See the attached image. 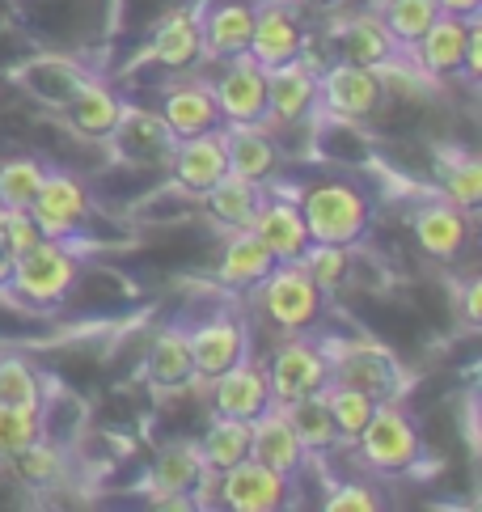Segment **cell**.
<instances>
[{
  "instance_id": "cell-1",
  "label": "cell",
  "mask_w": 482,
  "mask_h": 512,
  "mask_svg": "<svg viewBox=\"0 0 482 512\" xmlns=\"http://www.w3.org/2000/svg\"><path fill=\"white\" fill-rule=\"evenodd\" d=\"M296 208H301L309 242H322V246L356 250L368 237V229H373V195L360 182H347V178L309 182L296 195Z\"/></svg>"
},
{
  "instance_id": "cell-2",
  "label": "cell",
  "mask_w": 482,
  "mask_h": 512,
  "mask_svg": "<svg viewBox=\"0 0 482 512\" xmlns=\"http://www.w3.org/2000/svg\"><path fill=\"white\" fill-rule=\"evenodd\" d=\"M258 305L280 335H309L326 314V292L305 276L301 263H275L254 284Z\"/></svg>"
},
{
  "instance_id": "cell-3",
  "label": "cell",
  "mask_w": 482,
  "mask_h": 512,
  "mask_svg": "<svg viewBox=\"0 0 482 512\" xmlns=\"http://www.w3.org/2000/svg\"><path fill=\"white\" fill-rule=\"evenodd\" d=\"M77 276H81L77 250L60 242V237H39L22 259H13L9 288L34 309H55L60 301H68Z\"/></svg>"
},
{
  "instance_id": "cell-4",
  "label": "cell",
  "mask_w": 482,
  "mask_h": 512,
  "mask_svg": "<svg viewBox=\"0 0 482 512\" xmlns=\"http://www.w3.org/2000/svg\"><path fill=\"white\" fill-rule=\"evenodd\" d=\"M351 449H360L364 466L373 474H406L419 466L423 441H419L415 419L398 407V398H385L373 407V415H368V424Z\"/></svg>"
},
{
  "instance_id": "cell-5",
  "label": "cell",
  "mask_w": 482,
  "mask_h": 512,
  "mask_svg": "<svg viewBox=\"0 0 482 512\" xmlns=\"http://www.w3.org/2000/svg\"><path fill=\"white\" fill-rule=\"evenodd\" d=\"M322 352L330 364V381L356 386L364 394H373L377 402L398 398L402 381H406L398 356L373 339H322Z\"/></svg>"
},
{
  "instance_id": "cell-6",
  "label": "cell",
  "mask_w": 482,
  "mask_h": 512,
  "mask_svg": "<svg viewBox=\"0 0 482 512\" xmlns=\"http://www.w3.org/2000/svg\"><path fill=\"white\" fill-rule=\"evenodd\" d=\"M263 369H267L271 402H280V407H288V402H296L301 394L322 390L330 381V364H326L322 343L309 335H284V343L271 347Z\"/></svg>"
},
{
  "instance_id": "cell-7",
  "label": "cell",
  "mask_w": 482,
  "mask_h": 512,
  "mask_svg": "<svg viewBox=\"0 0 482 512\" xmlns=\"http://www.w3.org/2000/svg\"><path fill=\"white\" fill-rule=\"evenodd\" d=\"M220 72L212 85L220 123H267V68L250 51L216 60Z\"/></svg>"
},
{
  "instance_id": "cell-8",
  "label": "cell",
  "mask_w": 482,
  "mask_h": 512,
  "mask_svg": "<svg viewBox=\"0 0 482 512\" xmlns=\"http://www.w3.org/2000/svg\"><path fill=\"white\" fill-rule=\"evenodd\" d=\"M385 89L377 81L373 68H360V64H343V60H330L318 72V106L326 115H335L343 123H360V119H373L381 106H385Z\"/></svg>"
},
{
  "instance_id": "cell-9",
  "label": "cell",
  "mask_w": 482,
  "mask_h": 512,
  "mask_svg": "<svg viewBox=\"0 0 482 512\" xmlns=\"http://www.w3.org/2000/svg\"><path fill=\"white\" fill-rule=\"evenodd\" d=\"M89 208H94V195H89V182L77 178L72 170H47L39 195L30 199V216L39 225L43 237H77V229L89 221Z\"/></svg>"
},
{
  "instance_id": "cell-10",
  "label": "cell",
  "mask_w": 482,
  "mask_h": 512,
  "mask_svg": "<svg viewBox=\"0 0 482 512\" xmlns=\"http://www.w3.org/2000/svg\"><path fill=\"white\" fill-rule=\"evenodd\" d=\"M292 500V479L254 457L216 474V504L229 512H280Z\"/></svg>"
},
{
  "instance_id": "cell-11",
  "label": "cell",
  "mask_w": 482,
  "mask_h": 512,
  "mask_svg": "<svg viewBox=\"0 0 482 512\" xmlns=\"http://www.w3.org/2000/svg\"><path fill=\"white\" fill-rule=\"evenodd\" d=\"M187 343H191V360H195V377L212 381L216 373H225L229 364H237L241 356H250V331L237 314H216L199 318L195 326H187Z\"/></svg>"
},
{
  "instance_id": "cell-12",
  "label": "cell",
  "mask_w": 482,
  "mask_h": 512,
  "mask_svg": "<svg viewBox=\"0 0 482 512\" xmlns=\"http://www.w3.org/2000/svg\"><path fill=\"white\" fill-rule=\"evenodd\" d=\"M309 47V34H305V22L288 0H254V30H250V56L263 64V68H275V64H288L296 60L301 51Z\"/></svg>"
},
{
  "instance_id": "cell-13",
  "label": "cell",
  "mask_w": 482,
  "mask_h": 512,
  "mask_svg": "<svg viewBox=\"0 0 482 512\" xmlns=\"http://www.w3.org/2000/svg\"><path fill=\"white\" fill-rule=\"evenodd\" d=\"M326 39H330V56L343 64H360V68H377L398 51V43L389 39V30L381 22V13H373V9L330 17Z\"/></svg>"
},
{
  "instance_id": "cell-14",
  "label": "cell",
  "mask_w": 482,
  "mask_h": 512,
  "mask_svg": "<svg viewBox=\"0 0 482 512\" xmlns=\"http://www.w3.org/2000/svg\"><path fill=\"white\" fill-rule=\"evenodd\" d=\"M246 229L267 246V254L275 263H296L305 254V246H309L301 208H296L292 195H280V191H263V204L254 208Z\"/></svg>"
},
{
  "instance_id": "cell-15",
  "label": "cell",
  "mask_w": 482,
  "mask_h": 512,
  "mask_svg": "<svg viewBox=\"0 0 482 512\" xmlns=\"http://www.w3.org/2000/svg\"><path fill=\"white\" fill-rule=\"evenodd\" d=\"M318 111V72L301 56L267 68V127L305 123Z\"/></svg>"
},
{
  "instance_id": "cell-16",
  "label": "cell",
  "mask_w": 482,
  "mask_h": 512,
  "mask_svg": "<svg viewBox=\"0 0 482 512\" xmlns=\"http://www.w3.org/2000/svg\"><path fill=\"white\" fill-rule=\"evenodd\" d=\"M250 457L288 474V479H296V474L309 466V449L301 445V436H296L292 419L280 402H271V407H263L250 419Z\"/></svg>"
},
{
  "instance_id": "cell-17",
  "label": "cell",
  "mask_w": 482,
  "mask_h": 512,
  "mask_svg": "<svg viewBox=\"0 0 482 512\" xmlns=\"http://www.w3.org/2000/svg\"><path fill=\"white\" fill-rule=\"evenodd\" d=\"M144 64H157L165 72H191L203 60V30H199V5L170 9L157 22L153 39L144 47Z\"/></svg>"
},
{
  "instance_id": "cell-18",
  "label": "cell",
  "mask_w": 482,
  "mask_h": 512,
  "mask_svg": "<svg viewBox=\"0 0 482 512\" xmlns=\"http://www.w3.org/2000/svg\"><path fill=\"white\" fill-rule=\"evenodd\" d=\"M411 229H415V242L419 250L436 263H453L461 250L470 242V212H461L449 199H428L411 212Z\"/></svg>"
},
{
  "instance_id": "cell-19",
  "label": "cell",
  "mask_w": 482,
  "mask_h": 512,
  "mask_svg": "<svg viewBox=\"0 0 482 512\" xmlns=\"http://www.w3.org/2000/svg\"><path fill=\"white\" fill-rule=\"evenodd\" d=\"M208 386H212V411L216 415L254 419L263 407H271L267 369H263V360H254V356H241L225 373H216Z\"/></svg>"
},
{
  "instance_id": "cell-20",
  "label": "cell",
  "mask_w": 482,
  "mask_h": 512,
  "mask_svg": "<svg viewBox=\"0 0 482 512\" xmlns=\"http://www.w3.org/2000/svg\"><path fill=\"white\" fill-rule=\"evenodd\" d=\"M478 17H453V13H440L436 22L428 26V34L411 47L415 64L428 72L432 81H449L461 77L466 68V47H470V26Z\"/></svg>"
},
{
  "instance_id": "cell-21",
  "label": "cell",
  "mask_w": 482,
  "mask_h": 512,
  "mask_svg": "<svg viewBox=\"0 0 482 512\" xmlns=\"http://www.w3.org/2000/svg\"><path fill=\"white\" fill-rule=\"evenodd\" d=\"M220 132H225L229 174L271 187L280 174V144L271 140L267 123H220Z\"/></svg>"
},
{
  "instance_id": "cell-22",
  "label": "cell",
  "mask_w": 482,
  "mask_h": 512,
  "mask_svg": "<svg viewBox=\"0 0 482 512\" xmlns=\"http://www.w3.org/2000/svg\"><path fill=\"white\" fill-rule=\"evenodd\" d=\"M170 170L182 191L203 195L216 178L229 174V157H225V132L212 127V132H199L187 140H174L170 149Z\"/></svg>"
},
{
  "instance_id": "cell-23",
  "label": "cell",
  "mask_w": 482,
  "mask_h": 512,
  "mask_svg": "<svg viewBox=\"0 0 482 512\" xmlns=\"http://www.w3.org/2000/svg\"><path fill=\"white\" fill-rule=\"evenodd\" d=\"M203 30V60H225L250 47L254 30V0H208L199 5Z\"/></svg>"
},
{
  "instance_id": "cell-24",
  "label": "cell",
  "mask_w": 482,
  "mask_h": 512,
  "mask_svg": "<svg viewBox=\"0 0 482 512\" xmlns=\"http://www.w3.org/2000/svg\"><path fill=\"white\" fill-rule=\"evenodd\" d=\"M123 106L127 102L115 85H106L102 77H85V85L68 98L64 119L81 140H110L123 119Z\"/></svg>"
},
{
  "instance_id": "cell-25",
  "label": "cell",
  "mask_w": 482,
  "mask_h": 512,
  "mask_svg": "<svg viewBox=\"0 0 482 512\" xmlns=\"http://www.w3.org/2000/svg\"><path fill=\"white\" fill-rule=\"evenodd\" d=\"M157 115H161L165 127H170L174 140H187V136H199V132H212V127H220V111H216V98H212L208 81L165 85Z\"/></svg>"
},
{
  "instance_id": "cell-26",
  "label": "cell",
  "mask_w": 482,
  "mask_h": 512,
  "mask_svg": "<svg viewBox=\"0 0 482 512\" xmlns=\"http://www.w3.org/2000/svg\"><path fill=\"white\" fill-rule=\"evenodd\" d=\"M144 381L157 394L165 390H182L191 386L195 377V360H191V343H187V326H165V331L153 339L144 356Z\"/></svg>"
},
{
  "instance_id": "cell-27",
  "label": "cell",
  "mask_w": 482,
  "mask_h": 512,
  "mask_svg": "<svg viewBox=\"0 0 482 512\" xmlns=\"http://www.w3.org/2000/svg\"><path fill=\"white\" fill-rule=\"evenodd\" d=\"M85 77L89 72L77 60H68V56H39V60H30L26 68H17V81H22L26 94L55 106V111H64L68 98L85 85Z\"/></svg>"
},
{
  "instance_id": "cell-28",
  "label": "cell",
  "mask_w": 482,
  "mask_h": 512,
  "mask_svg": "<svg viewBox=\"0 0 482 512\" xmlns=\"http://www.w3.org/2000/svg\"><path fill=\"white\" fill-rule=\"evenodd\" d=\"M275 267V259L267 254V246L258 242V237L250 229H233L225 250H220V263H216V280L225 288H241L250 292L258 280L267 276V271Z\"/></svg>"
},
{
  "instance_id": "cell-29",
  "label": "cell",
  "mask_w": 482,
  "mask_h": 512,
  "mask_svg": "<svg viewBox=\"0 0 482 512\" xmlns=\"http://www.w3.org/2000/svg\"><path fill=\"white\" fill-rule=\"evenodd\" d=\"M263 191L267 187H258V182L250 178H237V174H225V178H216L208 191H203V208H208V216L220 225V229H246L250 225V216L254 208L263 204Z\"/></svg>"
},
{
  "instance_id": "cell-30",
  "label": "cell",
  "mask_w": 482,
  "mask_h": 512,
  "mask_svg": "<svg viewBox=\"0 0 482 512\" xmlns=\"http://www.w3.org/2000/svg\"><path fill=\"white\" fill-rule=\"evenodd\" d=\"M203 470L208 466H203V453L195 441H170L157 449L148 483H153L157 496H191V487L199 483Z\"/></svg>"
},
{
  "instance_id": "cell-31",
  "label": "cell",
  "mask_w": 482,
  "mask_h": 512,
  "mask_svg": "<svg viewBox=\"0 0 482 512\" xmlns=\"http://www.w3.org/2000/svg\"><path fill=\"white\" fill-rule=\"evenodd\" d=\"M110 144H119L123 157L144 161V157H170L174 136L157 111H132V106H123V119L115 127V136H110Z\"/></svg>"
},
{
  "instance_id": "cell-32",
  "label": "cell",
  "mask_w": 482,
  "mask_h": 512,
  "mask_svg": "<svg viewBox=\"0 0 482 512\" xmlns=\"http://www.w3.org/2000/svg\"><path fill=\"white\" fill-rule=\"evenodd\" d=\"M199 453H203V466L208 470H229L237 466L241 457H250V419H233V415H216L208 419V428L199 436Z\"/></svg>"
},
{
  "instance_id": "cell-33",
  "label": "cell",
  "mask_w": 482,
  "mask_h": 512,
  "mask_svg": "<svg viewBox=\"0 0 482 512\" xmlns=\"http://www.w3.org/2000/svg\"><path fill=\"white\" fill-rule=\"evenodd\" d=\"M436 178H440V195L457 204L461 212H478L482 208V166L474 153H449L440 149L436 153Z\"/></svg>"
},
{
  "instance_id": "cell-34",
  "label": "cell",
  "mask_w": 482,
  "mask_h": 512,
  "mask_svg": "<svg viewBox=\"0 0 482 512\" xmlns=\"http://www.w3.org/2000/svg\"><path fill=\"white\" fill-rule=\"evenodd\" d=\"M322 398H326V411H330V424H335L339 445L351 449V445H356V436L364 432L368 415H373L377 398L364 394V390H356V386H339V381H326Z\"/></svg>"
},
{
  "instance_id": "cell-35",
  "label": "cell",
  "mask_w": 482,
  "mask_h": 512,
  "mask_svg": "<svg viewBox=\"0 0 482 512\" xmlns=\"http://www.w3.org/2000/svg\"><path fill=\"white\" fill-rule=\"evenodd\" d=\"M13 474L22 479L26 487H34V491H43V487H55L68 474V453L55 445V441H47V436H39V441H30L26 449H17L13 457Z\"/></svg>"
},
{
  "instance_id": "cell-36",
  "label": "cell",
  "mask_w": 482,
  "mask_h": 512,
  "mask_svg": "<svg viewBox=\"0 0 482 512\" xmlns=\"http://www.w3.org/2000/svg\"><path fill=\"white\" fill-rule=\"evenodd\" d=\"M288 419H292V428L296 436H301V445L313 453H326V449H339V436H335V424H330V411H326V398L322 390H313V394H301L296 402H288Z\"/></svg>"
},
{
  "instance_id": "cell-37",
  "label": "cell",
  "mask_w": 482,
  "mask_h": 512,
  "mask_svg": "<svg viewBox=\"0 0 482 512\" xmlns=\"http://www.w3.org/2000/svg\"><path fill=\"white\" fill-rule=\"evenodd\" d=\"M377 13H381V22L389 30V39H394L402 51H411L423 34H428V26L440 17V5L436 0H385Z\"/></svg>"
},
{
  "instance_id": "cell-38",
  "label": "cell",
  "mask_w": 482,
  "mask_h": 512,
  "mask_svg": "<svg viewBox=\"0 0 482 512\" xmlns=\"http://www.w3.org/2000/svg\"><path fill=\"white\" fill-rule=\"evenodd\" d=\"M43 377L39 369L17 356V352H5L0 356V402L5 407H30V411H43Z\"/></svg>"
},
{
  "instance_id": "cell-39",
  "label": "cell",
  "mask_w": 482,
  "mask_h": 512,
  "mask_svg": "<svg viewBox=\"0 0 482 512\" xmlns=\"http://www.w3.org/2000/svg\"><path fill=\"white\" fill-rule=\"evenodd\" d=\"M47 166L39 157H5L0 161V204L5 208H30V199L39 195Z\"/></svg>"
},
{
  "instance_id": "cell-40",
  "label": "cell",
  "mask_w": 482,
  "mask_h": 512,
  "mask_svg": "<svg viewBox=\"0 0 482 512\" xmlns=\"http://www.w3.org/2000/svg\"><path fill=\"white\" fill-rule=\"evenodd\" d=\"M351 250H343V246H322V242H309L305 246V254L296 263L305 267V276L318 284L326 297L330 292H339L343 288V280H347V267H351V259H347Z\"/></svg>"
},
{
  "instance_id": "cell-41",
  "label": "cell",
  "mask_w": 482,
  "mask_h": 512,
  "mask_svg": "<svg viewBox=\"0 0 482 512\" xmlns=\"http://www.w3.org/2000/svg\"><path fill=\"white\" fill-rule=\"evenodd\" d=\"M43 436V411H30V407H5L0 402V457H9L17 449H26L30 441Z\"/></svg>"
},
{
  "instance_id": "cell-42",
  "label": "cell",
  "mask_w": 482,
  "mask_h": 512,
  "mask_svg": "<svg viewBox=\"0 0 482 512\" xmlns=\"http://www.w3.org/2000/svg\"><path fill=\"white\" fill-rule=\"evenodd\" d=\"M39 225H34V216L26 208H5L0 204V250L9 254V259H22V254L39 242Z\"/></svg>"
},
{
  "instance_id": "cell-43",
  "label": "cell",
  "mask_w": 482,
  "mask_h": 512,
  "mask_svg": "<svg viewBox=\"0 0 482 512\" xmlns=\"http://www.w3.org/2000/svg\"><path fill=\"white\" fill-rule=\"evenodd\" d=\"M322 508L326 512H377L381 496H377V487H368V483H335L326 491Z\"/></svg>"
},
{
  "instance_id": "cell-44",
  "label": "cell",
  "mask_w": 482,
  "mask_h": 512,
  "mask_svg": "<svg viewBox=\"0 0 482 512\" xmlns=\"http://www.w3.org/2000/svg\"><path fill=\"white\" fill-rule=\"evenodd\" d=\"M461 72H466V77H470V81H478V77H482V26H478V22L470 26V47H466V68H461Z\"/></svg>"
},
{
  "instance_id": "cell-45",
  "label": "cell",
  "mask_w": 482,
  "mask_h": 512,
  "mask_svg": "<svg viewBox=\"0 0 482 512\" xmlns=\"http://www.w3.org/2000/svg\"><path fill=\"white\" fill-rule=\"evenodd\" d=\"M478 318H482V280H470L466 284V322L478 326Z\"/></svg>"
},
{
  "instance_id": "cell-46",
  "label": "cell",
  "mask_w": 482,
  "mask_h": 512,
  "mask_svg": "<svg viewBox=\"0 0 482 512\" xmlns=\"http://www.w3.org/2000/svg\"><path fill=\"white\" fill-rule=\"evenodd\" d=\"M440 13H453V17H478L482 13V0H436Z\"/></svg>"
},
{
  "instance_id": "cell-47",
  "label": "cell",
  "mask_w": 482,
  "mask_h": 512,
  "mask_svg": "<svg viewBox=\"0 0 482 512\" xmlns=\"http://www.w3.org/2000/svg\"><path fill=\"white\" fill-rule=\"evenodd\" d=\"M9 276H13V259L0 250V288H9Z\"/></svg>"
},
{
  "instance_id": "cell-48",
  "label": "cell",
  "mask_w": 482,
  "mask_h": 512,
  "mask_svg": "<svg viewBox=\"0 0 482 512\" xmlns=\"http://www.w3.org/2000/svg\"><path fill=\"white\" fill-rule=\"evenodd\" d=\"M305 9H335V5H343V0H301Z\"/></svg>"
}]
</instances>
